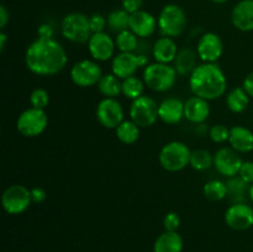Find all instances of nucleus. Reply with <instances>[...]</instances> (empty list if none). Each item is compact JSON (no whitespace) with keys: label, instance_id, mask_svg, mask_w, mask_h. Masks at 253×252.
Masks as SVG:
<instances>
[{"label":"nucleus","instance_id":"17","mask_svg":"<svg viewBox=\"0 0 253 252\" xmlns=\"http://www.w3.org/2000/svg\"><path fill=\"white\" fill-rule=\"evenodd\" d=\"M232 25L244 32L253 31V0H241L231 14Z\"/></svg>","mask_w":253,"mask_h":252},{"label":"nucleus","instance_id":"38","mask_svg":"<svg viewBox=\"0 0 253 252\" xmlns=\"http://www.w3.org/2000/svg\"><path fill=\"white\" fill-rule=\"evenodd\" d=\"M240 177L249 184H253V162L252 161H247V162L242 163V167L239 173Z\"/></svg>","mask_w":253,"mask_h":252},{"label":"nucleus","instance_id":"33","mask_svg":"<svg viewBox=\"0 0 253 252\" xmlns=\"http://www.w3.org/2000/svg\"><path fill=\"white\" fill-rule=\"evenodd\" d=\"M137 36L131 30L120 32L115 39V44L120 52H133L137 47Z\"/></svg>","mask_w":253,"mask_h":252},{"label":"nucleus","instance_id":"28","mask_svg":"<svg viewBox=\"0 0 253 252\" xmlns=\"http://www.w3.org/2000/svg\"><path fill=\"white\" fill-rule=\"evenodd\" d=\"M227 185V195H231L232 199L235 200V203H245L244 200L246 199L245 195L249 194L250 187L249 183L245 182L241 177H231L227 179L226 182Z\"/></svg>","mask_w":253,"mask_h":252},{"label":"nucleus","instance_id":"21","mask_svg":"<svg viewBox=\"0 0 253 252\" xmlns=\"http://www.w3.org/2000/svg\"><path fill=\"white\" fill-rule=\"evenodd\" d=\"M229 143L239 153L251 152L253 150V132L245 126H232L230 128Z\"/></svg>","mask_w":253,"mask_h":252},{"label":"nucleus","instance_id":"25","mask_svg":"<svg viewBox=\"0 0 253 252\" xmlns=\"http://www.w3.org/2000/svg\"><path fill=\"white\" fill-rule=\"evenodd\" d=\"M250 104V95L245 90L244 86H237L229 91L226 96V105L232 113H244Z\"/></svg>","mask_w":253,"mask_h":252},{"label":"nucleus","instance_id":"31","mask_svg":"<svg viewBox=\"0 0 253 252\" xmlns=\"http://www.w3.org/2000/svg\"><path fill=\"white\" fill-rule=\"evenodd\" d=\"M190 167L195 170H207L214 166V156L208 150H195L190 156Z\"/></svg>","mask_w":253,"mask_h":252},{"label":"nucleus","instance_id":"19","mask_svg":"<svg viewBox=\"0 0 253 252\" xmlns=\"http://www.w3.org/2000/svg\"><path fill=\"white\" fill-rule=\"evenodd\" d=\"M158 116L161 120L169 125L180 123L184 118V103L177 98H167L158 106Z\"/></svg>","mask_w":253,"mask_h":252},{"label":"nucleus","instance_id":"34","mask_svg":"<svg viewBox=\"0 0 253 252\" xmlns=\"http://www.w3.org/2000/svg\"><path fill=\"white\" fill-rule=\"evenodd\" d=\"M30 103H31L32 108L36 109H43L49 104V95L44 89L36 88L32 90L31 95H30Z\"/></svg>","mask_w":253,"mask_h":252},{"label":"nucleus","instance_id":"39","mask_svg":"<svg viewBox=\"0 0 253 252\" xmlns=\"http://www.w3.org/2000/svg\"><path fill=\"white\" fill-rule=\"evenodd\" d=\"M143 4V0H123V7L125 11L128 14H133V12L141 10V6Z\"/></svg>","mask_w":253,"mask_h":252},{"label":"nucleus","instance_id":"44","mask_svg":"<svg viewBox=\"0 0 253 252\" xmlns=\"http://www.w3.org/2000/svg\"><path fill=\"white\" fill-rule=\"evenodd\" d=\"M137 62H138V67H147L148 66V56L146 54H137Z\"/></svg>","mask_w":253,"mask_h":252},{"label":"nucleus","instance_id":"32","mask_svg":"<svg viewBox=\"0 0 253 252\" xmlns=\"http://www.w3.org/2000/svg\"><path fill=\"white\" fill-rule=\"evenodd\" d=\"M145 85V82L141 81L137 77H128L123 81V94L127 99L135 100V99L142 96Z\"/></svg>","mask_w":253,"mask_h":252},{"label":"nucleus","instance_id":"37","mask_svg":"<svg viewBox=\"0 0 253 252\" xmlns=\"http://www.w3.org/2000/svg\"><path fill=\"white\" fill-rule=\"evenodd\" d=\"M89 25H90V30L93 34H98V32H104V29L108 25L105 17L100 14H94L89 17Z\"/></svg>","mask_w":253,"mask_h":252},{"label":"nucleus","instance_id":"4","mask_svg":"<svg viewBox=\"0 0 253 252\" xmlns=\"http://www.w3.org/2000/svg\"><path fill=\"white\" fill-rule=\"evenodd\" d=\"M192 151L180 141L166 143L161 150L158 160L161 166L168 172H179L190 163Z\"/></svg>","mask_w":253,"mask_h":252},{"label":"nucleus","instance_id":"5","mask_svg":"<svg viewBox=\"0 0 253 252\" xmlns=\"http://www.w3.org/2000/svg\"><path fill=\"white\" fill-rule=\"evenodd\" d=\"M61 32L64 39L74 43H86L93 35L89 19L81 12H73L64 16L62 20Z\"/></svg>","mask_w":253,"mask_h":252},{"label":"nucleus","instance_id":"23","mask_svg":"<svg viewBox=\"0 0 253 252\" xmlns=\"http://www.w3.org/2000/svg\"><path fill=\"white\" fill-rule=\"evenodd\" d=\"M183 239L177 231H165L156 239L153 252H182Z\"/></svg>","mask_w":253,"mask_h":252},{"label":"nucleus","instance_id":"14","mask_svg":"<svg viewBox=\"0 0 253 252\" xmlns=\"http://www.w3.org/2000/svg\"><path fill=\"white\" fill-rule=\"evenodd\" d=\"M224 52V43L219 35L207 32L198 41L197 53L204 63H215Z\"/></svg>","mask_w":253,"mask_h":252},{"label":"nucleus","instance_id":"40","mask_svg":"<svg viewBox=\"0 0 253 252\" xmlns=\"http://www.w3.org/2000/svg\"><path fill=\"white\" fill-rule=\"evenodd\" d=\"M31 198H32V203L39 204V203H42L46 200L47 193L44 192V189H42V188L34 187L31 189Z\"/></svg>","mask_w":253,"mask_h":252},{"label":"nucleus","instance_id":"15","mask_svg":"<svg viewBox=\"0 0 253 252\" xmlns=\"http://www.w3.org/2000/svg\"><path fill=\"white\" fill-rule=\"evenodd\" d=\"M115 41L105 32H98L91 35L88 42L89 53L95 61L105 62L113 57L115 51Z\"/></svg>","mask_w":253,"mask_h":252},{"label":"nucleus","instance_id":"26","mask_svg":"<svg viewBox=\"0 0 253 252\" xmlns=\"http://www.w3.org/2000/svg\"><path fill=\"white\" fill-rule=\"evenodd\" d=\"M98 90L105 98H115L123 93V82L115 74H105L98 83Z\"/></svg>","mask_w":253,"mask_h":252},{"label":"nucleus","instance_id":"22","mask_svg":"<svg viewBox=\"0 0 253 252\" xmlns=\"http://www.w3.org/2000/svg\"><path fill=\"white\" fill-rule=\"evenodd\" d=\"M152 53L156 62L169 64L170 62H174L178 54L177 43L172 37L163 36L155 42Z\"/></svg>","mask_w":253,"mask_h":252},{"label":"nucleus","instance_id":"13","mask_svg":"<svg viewBox=\"0 0 253 252\" xmlns=\"http://www.w3.org/2000/svg\"><path fill=\"white\" fill-rule=\"evenodd\" d=\"M225 222L237 231L250 229L253 226V208L247 203H234L225 212Z\"/></svg>","mask_w":253,"mask_h":252},{"label":"nucleus","instance_id":"30","mask_svg":"<svg viewBox=\"0 0 253 252\" xmlns=\"http://www.w3.org/2000/svg\"><path fill=\"white\" fill-rule=\"evenodd\" d=\"M203 192L205 198L210 202H220L227 197V185L221 180H210L204 185Z\"/></svg>","mask_w":253,"mask_h":252},{"label":"nucleus","instance_id":"3","mask_svg":"<svg viewBox=\"0 0 253 252\" xmlns=\"http://www.w3.org/2000/svg\"><path fill=\"white\" fill-rule=\"evenodd\" d=\"M177 71L174 67L166 63L148 64L143 71V82L146 85L153 91H167L172 88L177 82Z\"/></svg>","mask_w":253,"mask_h":252},{"label":"nucleus","instance_id":"24","mask_svg":"<svg viewBox=\"0 0 253 252\" xmlns=\"http://www.w3.org/2000/svg\"><path fill=\"white\" fill-rule=\"evenodd\" d=\"M198 53H195L193 49L190 48H183L178 51L177 57L174 59V68L179 76L185 77L188 74H192L194 71L197 64Z\"/></svg>","mask_w":253,"mask_h":252},{"label":"nucleus","instance_id":"45","mask_svg":"<svg viewBox=\"0 0 253 252\" xmlns=\"http://www.w3.org/2000/svg\"><path fill=\"white\" fill-rule=\"evenodd\" d=\"M7 41V36L4 34V32H0V51H2V49L5 48V43H6Z\"/></svg>","mask_w":253,"mask_h":252},{"label":"nucleus","instance_id":"9","mask_svg":"<svg viewBox=\"0 0 253 252\" xmlns=\"http://www.w3.org/2000/svg\"><path fill=\"white\" fill-rule=\"evenodd\" d=\"M158 106L160 105L147 95L135 99L130 106L131 120L140 127H150L160 118Z\"/></svg>","mask_w":253,"mask_h":252},{"label":"nucleus","instance_id":"2","mask_svg":"<svg viewBox=\"0 0 253 252\" xmlns=\"http://www.w3.org/2000/svg\"><path fill=\"white\" fill-rule=\"evenodd\" d=\"M189 86L195 96L209 101L224 95L227 81L217 64L202 63L198 64L189 76Z\"/></svg>","mask_w":253,"mask_h":252},{"label":"nucleus","instance_id":"42","mask_svg":"<svg viewBox=\"0 0 253 252\" xmlns=\"http://www.w3.org/2000/svg\"><path fill=\"white\" fill-rule=\"evenodd\" d=\"M245 90L247 91V94L250 95V98H253V71L251 73L247 74V77L245 78L244 84H242Z\"/></svg>","mask_w":253,"mask_h":252},{"label":"nucleus","instance_id":"11","mask_svg":"<svg viewBox=\"0 0 253 252\" xmlns=\"http://www.w3.org/2000/svg\"><path fill=\"white\" fill-rule=\"evenodd\" d=\"M241 156L232 147H222L214 155V167L217 172L226 178L239 175L242 167Z\"/></svg>","mask_w":253,"mask_h":252},{"label":"nucleus","instance_id":"18","mask_svg":"<svg viewBox=\"0 0 253 252\" xmlns=\"http://www.w3.org/2000/svg\"><path fill=\"white\" fill-rule=\"evenodd\" d=\"M138 68L140 67L137 62V54L133 52H121L118 56L114 57L113 63H111L113 74L123 81L128 77H132Z\"/></svg>","mask_w":253,"mask_h":252},{"label":"nucleus","instance_id":"6","mask_svg":"<svg viewBox=\"0 0 253 252\" xmlns=\"http://www.w3.org/2000/svg\"><path fill=\"white\" fill-rule=\"evenodd\" d=\"M187 27V15L184 10L174 4L167 5L158 17V29L163 36L178 37Z\"/></svg>","mask_w":253,"mask_h":252},{"label":"nucleus","instance_id":"46","mask_svg":"<svg viewBox=\"0 0 253 252\" xmlns=\"http://www.w3.org/2000/svg\"><path fill=\"white\" fill-rule=\"evenodd\" d=\"M249 195H250V198H251V200H252V203H253V184H251V187H250Z\"/></svg>","mask_w":253,"mask_h":252},{"label":"nucleus","instance_id":"47","mask_svg":"<svg viewBox=\"0 0 253 252\" xmlns=\"http://www.w3.org/2000/svg\"><path fill=\"white\" fill-rule=\"evenodd\" d=\"M211 1H214V2H216V4H222V2H225V1H227V0H211Z\"/></svg>","mask_w":253,"mask_h":252},{"label":"nucleus","instance_id":"41","mask_svg":"<svg viewBox=\"0 0 253 252\" xmlns=\"http://www.w3.org/2000/svg\"><path fill=\"white\" fill-rule=\"evenodd\" d=\"M40 39H53V29L49 25L43 24L39 27Z\"/></svg>","mask_w":253,"mask_h":252},{"label":"nucleus","instance_id":"36","mask_svg":"<svg viewBox=\"0 0 253 252\" xmlns=\"http://www.w3.org/2000/svg\"><path fill=\"white\" fill-rule=\"evenodd\" d=\"M180 226V216L174 211H169L166 214L163 219V227L166 231H177Z\"/></svg>","mask_w":253,"mask_h":252},{"label":"nucleus","instance_id":"1","mask_svg":"<svg viewBox=\"0 0 253 252\" xmlns=\"http://www.w3.org/2000/svg\"><path fill=\"white\" fill-rule=\"evenodd\" d=\"M66 49L54 39H37L27 47L25 63L30 72L42 77L56 76L66 67Z\"/></svg>","mask_w":253,"mask_h":252},{"label":"nucleus","instance_id":"27","mask_svg":"<svg viewBox=\"0 0 253 252\" xmlns=\"http://www.w3.org/2000/svg\"><path fill=\"white\" fill-rule=\"evenodd\" d=\"M115 130L119 141L125 145H132L140 137V126L136 125L132 120L123 121Z\"/></svg>","mask_w":253,"mask_h":252},{"label":"nucleus","instance_id":"20","mask_svg":"<svg viewBox=\"0 0 253 252\" xmlns=\"http://www.w3.org/2000/svg\"><path fill=\"white\" fill-rule=\"evenodd\" d=\"M210 106L208 100L192 96L184 103V118L193 124H202L209 118Z\"/></svg>","mask_w":253,"mask_h":252},{"label":"nucleus","instance_id":"7","mask_svg":"<svg viewBox=\"0 0 253 252\" xmlns=\"http://www.w3.org/2000/svg\"><path fill=\"white\" fill-rule=\"evenodd\" d=\"M48 125V116L43 109L30 108L22 111L16 121V128L25 137L40 136Z\"/></svg>","mask_w":253,"mask_h":252},{"label":"nucleus","instance_id":"35","mask_svg":"<svg viewBox=\"0 0 253 252\" xmlns=\"http://www.w3.org/2000/svg\"><path fill=\"white\" fill-rule=\"evenodd\" d=\"M209 137L215 143L226 142L230 137V128H227L225 125H221V124H217L209 130Z\"/></svg>","mask_w":253,"mask_h":252},{"label":"nucleus","instance_id":"10","mask_svg":"<svg viewBox=\"0 0 253 252\" xmlns=\"http://www.w3.org/2000/svg\"><path fill=\"white\" fill-rule=\"evenodd\" d=\"M101 77L103 74H101V68L99 67V64L90 59H83V61L77 62L71 69L72 82L82 88L98 85Z\"/></svg>","mask_w":253,"mask_h":252},{"label":"nucleus","instance_id":"12","mask_svg":"<svg viewBox=\"0 0 253 252\" xmlns=\"http://www.w3.org/2000/svg\"><path fill=\"white\" fill-rule=\"evenodd\" d=\"M96 118L106 128H116L124 121V109L115 98H104L96 106Z\"/></svg>","mask_w":253,"mask_h":252},{"label":"nucleus","instance_id":"29","mask_svg":"<svg viewBox=\"0 0 253 252\" xmlns=\"http://www.w3.org/2000/svg\"><path fill=\"white\" fill-rule=\"evenodd\" d=\"M108 26L111 31L120 34V32L130 30V14L125 10H114L108 15Z\"/></svg>","mask_w":253,"mask_h":252},{"label":"nucleus","instance_id":"43","mask_svg":"<svg viewBox=\"0 0 253 252\" xmlns=\"http://www.w3.org/2000/svg\"><path fill=\"white\" fill-rule=\"evenodd\" d=\"M7 21H9V12H7L6 7L1 5L0 6V29H4L6 26Z\"/></svg>","mask_w":253,"mask_h":252},{"label":"nucleus","instance_id":"16","mask_svg":"<svg viewBox=\"0 0 253 252\" xmlns=\"http://www.w3.org/2000/svg\"><path fill=\"white\" fill-rule=\"evenodd\" d=\"M157 27V20L152 14L143 10L130 15V30L137 37H150Z\"/></svg>","mask_w":253,"mask_h":252},{"label":"nucleus","instance_id":"8","mask_svg":"<svg viewBox=\"0 0 253 252\" xmlns=\"http://www.w3.org/2000/svg\"><path fill=\"white\" fill-rule=\"evenodd\" d=\"M32 203L31 189L21 184H14L4 190L1 204L5 211L10 215L22 214Z\"/></svg>","mask_w":253,"mask_h":252}]
</instances>
